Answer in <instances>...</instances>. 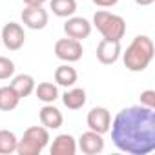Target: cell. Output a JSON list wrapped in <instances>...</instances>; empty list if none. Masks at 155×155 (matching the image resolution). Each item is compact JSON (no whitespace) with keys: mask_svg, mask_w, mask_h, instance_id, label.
<instances>
[{"mask_svg":"<svg viewBox=\"0 0 155 155\" xmlns=\"http://www.w3.org/2000/svg\"><path fill=\"white\" fill-rule=\"evenodd\" d=\"M91 22L84 17H68L66 24H64V33L66 37L69 38H75V40H84L91 35Z\"/></svg>","mask_w":155,"mask_h":155,"instance_id":"9","label":"cell"},{"mask_svg":"<svg viewBox=\"0 0 155 155\" xmlns=\"http://www.w3.org/2000/svg\"><path fill=\"white\" fill-rule=\"evenodd\" d=\"M82 53H84V48H82V42L81 40H75V38H58L55 42V57L71 64V62H77L82 58Z\"/></svg>","mask_w":155,"mask_h":155,"instance_id":"5","label":"cell"},{"mask_svg":"<svg viewBox=\"0 0 155 155\" xmlns=\"http://www.w3.org/2000/svg\"><path fill=\"white\" fill-rule=\"evenodd\" d=\"M20 102V97L11 86L0 88V111H13Z\"/></svg>","mask_w":155,"mask_h":155,"instance_id":"19","label":"cell"},{"mask_svg":"<svg viewBox=\"0 0 155 155\" xmlns=\"http://www.w3.org/2000/svg\"><path fill=\"white\" fill-rule=\"evenodd\" d=\"M49 142V130L44 126H31L18 139L17 153L18 155H40Z\"/></svg>","mask_w":155,"mask_h":155,"instance_id":"4","label":"cell"},{"mask_svg":"<svg viewBox=\"0 0 155 155\" xmlns=\"http://www.w3.org/2000/svg\"><path fill=\"white\" fill-rule=\"evenodd\" d=\"M49 9L53 11L55 17H60V18L73 17L77 11V0H51Z\"/></svg>","mask_w":155,"mask_h":155,"instance_id":"17","label":"cell"},{"mask_svg":"<svg viewBox=\"0 0 155 155\" xmlns=\"http://www.w3.org/2000/svg\"><path fill=\"white\" fill-rule=\"evenodd\" d=\"M20 18L26 28L38 31L48 26L49 15L42 6H26V9H22V13H20Z\"/></svg>","mask_w":155,"mask_h":155,"instance_id":"8","label":"cell"},{"mask_svg":"<svg viewBox=\"0 0 155 155\" xmlns=\"http://www.w3.org/2000/svg\"><path fill=\"white\" fill-rule=\"evenodd\" d=\"M51 155H75L77 153V140L69 133H60L53 139V144L49 148Z\"/></svg>","mask_w":155,"mask_h":155,"instance_id":"13","label":"cell"},{"mask_svg":"<svg viewBox=\"0 0 155 155\" xmlns=\"http://www.w3.org/2000/svg\"><path fill=\"white\" fill-rule=\"evenodd\" d=\"M122 49H120V40H108L102 38L97 46V60L104 66H111L119 60Z\"/></svg>","mask_w":155,"mask_h":155,"instance_id":"10","label":"cell"},{"mask_svg":"<svg viewBox=\"0 0 155 155\" xmlns=\"http://www.w3.org/2000/svg\"><path fill=\"white\" fill-rule=\"evenodd\" d=\"M140 106L155 110V90H144L140 93Z\"/></svg>","mask_w":155,"mask_h":155,"instance_id":"22","label":"cell"},{"mask_svg":"<svg viewBox=\"0 0 155 155\" xmlns=\"http://www.w3.org/2000/svg\"><path fill=\"white\" fill-rule=\"evenodd\" d=\"M35 95L40 102L53 104L58 99V88L53 82H40L38 86H35Z\"/></svg>","mask_w":155,"mask_h":155,"instance_id":"18","label":"cell"},{"mask_svg":"<svg viewBox=\"0 0 155 155\" xmlns=\"http://www.w3.org/2000/svg\"><path fill=\"white\" fill-rule=\"evenodd\" d=\"M97 31L102 35V38L108 40H120L126 35V20L120 15L110 13L106 9H99L93 15V24Z\"/></svg>","mask_w":155,"mask_h":155,"instance_id":"3","label":"cell"},{"mask_svg":"<svg viewBox=\"0 0 155 155\" xmlns=\"http://www.w3.org/2000/svg\"><path fill=\"white\" fill-rule=\"evenodd\" d=\"M9 86L17 91V95H18L20 99H26V97H29V95L35 91L37 82H35V79H33L31 75L20 73V75H13V81H11Z\"/></svg>","mask_w":155,"mask_h":155,"instance_id":"14","label":"cell"},{"mask_svg":"<svg viewBox=\"0 0 155 155\" xmlns=\"http://www.w3.org/2000/svg\"><path fill=\"white\" fill-rule=\"evenodd\" d=\"M110 131L117 150L128 155H150L155 150V111L140 104L122 108Z\"/></svg>","mask_w":155,"mask_h":155,"instance_id":"1","label":"cell"},{"mask_svg":"<svg viewBox=\"0 0 155 155\" xmlns=\"http://www.w3.org/2000/svg\"><path fill=\"white\" fill-rule=\"evenodd\" d=\"M38 117H40V124L48 130H58L64 122L62 111L55 108L53 104H44L38 111Z\"/></svg>","mask_w":155,"mask_h":155,"instance_id":"12","label":"cell"},{"mask_svg":"<svg viewBox=\"0 0 155 155\" xmlns=\"http://www.w3.org/2000/svg\"><path fill=\"white\" fill-rule=\"evenodd\" d=\"M91 2L99 8H113L119 4V0H91Z\"/></svg>","mask_w":155,"mask_h":155,"instance_id":"23","label":"cell"},{"mask_svg":"<svg viewBox=\"0 0 155 155\" xmlns=\"http://www.w3.org/2000/svg\"><path fill=\"white\" fill-rule=\"evenodd\" d=\"M77 81H79V73H77V69L73 66H69L68 62L58 66L55 69V82L62 88H71L77 84Z\"/></svg>","mask_w":155,"mask_h":155,"instance_id":"15","label":"cell"},{"mask_svg":"<svg viewBox=\"0 0 155 155\" xmlns=\"http://www.w3.org/2000/svg\"><path fill=\"white\" fill-rule=\"evenodd\" d=\"M18 139L9 130H0V155H9L17 151Z\"/></svg>","mask_w":155,"mask_h":155,"instance_id":"20","label":"cell"},{"mask_svg":"<svg viewBox=\"0 0 155 155\" xmlns=\"http://www.w3.org/2000/svg\"><path fill=\"white\" fill-rule=\"evenodd\" d=\"M0 38H2L4 46L9 49V51H18L24 42H26V33H24V28L17 22H8L4 28H2V33H0Z\"/></svg>","mask_w":155,"mask_h":155,"instance_id":"7","label":"cell"},{"mask_svg":"<svg viewBox=\"0 0 155 155\" xmlns=\"http://www.w3.org/2000/svg\"><path fill=\"white\" fill-rule=\"evenodd\" d=\"M77 148L86 155H99L104 150V139L97 131H84L79 140H77Z\"/></svg>","mask_w":155,"mask_h":155,"instance_id":"11","label":"cell"},{"mask_svg":"<svg viewBox=\"0 0 155 155\" xmlns=\"http://www.w3.org/2000/svg\"><path fill=\"white\" fill-rule=\"evenodd\" d=\"M86 122H88V128L91 131H97L101 135L108 133L110 131V126H111V113L108 111V108L104 106H95L88 111V117H86Z\"/></svg>","mask_w":155,"mask_h":155,"instance_id":"6","label":"cell"},{"mask_svg":"<svg viewBox=\"0 0 155 155\" xmlns=\"http://www.w3.org/2000/svg\"><path fill=\"white\" fill-rule=\"evenodd\" d=\"M26 6H44L48 0H22Z\"/></svg>","mask_w":155,"mask_h":155,"instance_id":"24","label":"cell"},{"mask_svg":"<svg viewBox=\"0 0 155 155\" xmlns=\"http://www.w3.org/2000/svg\"><path fill=\"white\" fill-rule=\"evenodd\" d=\"M153 55H155L153 40L148 35H137L122 53V60L128 71L140 73L150 66V62L153 60Z\"/></svg>","mask_w":155,"mask_h":155,"instance_id":"2","label":"cell"},{"mask_svg":"<svg viewBox=\"0 0 155 155\" xmlns=\"http://www.w3.org/2000/svg\"><path fill=\"white\" fill-rule=\"evenodd\" d=\"M62 102H64V106L68 110H81L86 104V90L84 88H75V86H71L62 95Z\"/></svg>","mask_w":155,"mask_h":155,"instance_id":"16","label":"cell"},{"mask_svg":"<svg viewBox=\"0 0 155 155\" xmlns=\"http://www.w3.org/2000/svg\"><path fill=\"white\" fill-rule=\"evenodd\" d=\"M15 75V62L8 57H0V81H8Z\"/></svg>","mask_w":155,"mask_h":155,"instance_id":"21","label":"cell"},{"mask_svg":"<svg viewBox=\"0 0 155 155\" xmlns=\"http://www.w3.org/2000/svg\"><path fill=\"white\" fill-rule=\"evenodd\" d=\"M153 2H155V0H135L137 6H151Z\"/></svg>","mask_w":155,"mask_h":155,"instance_id":"25","label":"cell"}]
</instances>
